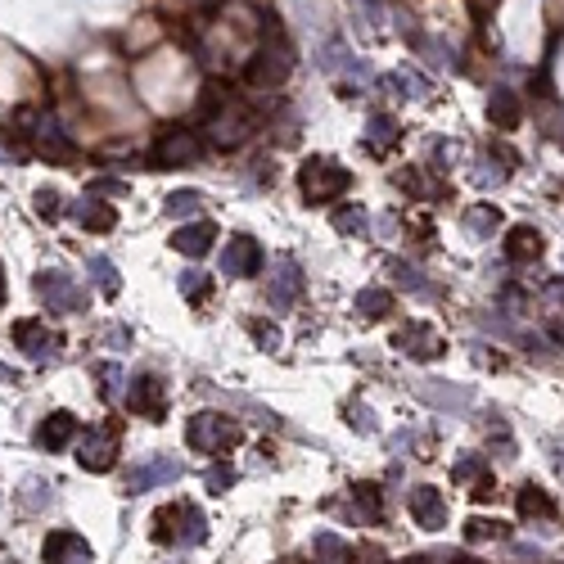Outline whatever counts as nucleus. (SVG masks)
<instances>
[{"mask_svg":"<svg viewBox=\"0 0 564 564\" xmlns=\"http://www.w3.org/2000/svg\"><path fill=\"white\" fill-rule=\"evenodd\" d=\"M208 538V519L195 501H172L154 515V542L163 547H199Z\"/></svg>","mask_w":564,"mask_h":564,"instance_id":"obj_1","label":"nucleus"},{"mask_svg":"<svg viewBox=\"0 0 564 564\" xmlns=\"http://www.w3.org/2000/svg\"><path fill=\"white\" fill-rule=\"evenodd\" d=\"M186 443L195 451H204V456H226L230 448L244 443V429H239L235 420H226V416L199 411V416H190V425H186Z\"/></svg>","mask_w":564,"mask_h":564,"instance_id":"obj_2","label":"nucleus"},{"mask_svg":"<svg viewBox=\"0 0 564 564\" xmlns=\"http://www.w3.org/2000/svg\"><path fill=\"white\" fill-rule=\"evenodd\" d=\"M347 186H352V176H347V167H338L335 158H307L298 167V190H303L307 204H330Z\"/></svg>","mask_w":564,"mask_h":564,"instance_id":"obj_3","label":"nucleus"},{"mask_svg":"<svg viewBox=\"0 0 564 564\" xmlns=\"http://www.w3.org/2000/svg\"><path fill=\"white\" fill-rule=\"evenodd\" d=\"M117 448H122V425L117 420H100L86 438H82V451H77V465L86 474H109L117 465Z\"/></svg>","mask_w":564,"mask_h":564,"instance_id":"obj_4","label":"nucleus"},{"mask_svg":"<svg viewBox=\"0 0 564 564\" xmlns=\"http://www.w3.org/2000/svg\"><path fill=\"white\" fill-rule=\"evenodd\" d=\"M126 407L131 416L149 420V425H163L167 420V379L158 375H136L131 388H126Z\"/></svg>","mask_w":564,"mask_h":564,"instance_id":"obj_5","label":"nucleus"},{"mask_svg":"<svg viewBox=\"0 0 564 564\" xmlns=\"http://www.w3.org/2000/svg\"><path fill=\"white\" fill-rule=\"evenodd\" d=\"M36 294H41V303L50 312H82L86 307V294L73 285V276L68 271H55V267L36 271Z\"/></svg>","mask_w":564,"mask_h":564,"instance_id":"obj_6","label":"nucleus"},{"mask_svg":"<svg viewBox=\"0 0 564 564\" xmlns=\"http://www.w3.org/2000/svg\"><path fill=\"white\" fill-rule=\"evenodd\" d=\"M14 343H18V352H23L27 361H55V357L64 352V335L50 330V326H41L36 317H27V321L14 326Z\"/></svg>","mask_w":564,"mask_h":564,"instance_id":"obj_7","label":"nucleus"},{"mask_svg":"<svg viewBox=\"0 0 564 564\" xmlns=\"http://www.w3.org/2000/svg\"><path fill=\"white\" fill-rule=\"evenodd\" d=\"M41 556H45V564H96L91 542H86L82 533H73V529H55V533L41 542Z\"/></svg>","mask_w":564,"mask_h":564,"instance_id":"obj_8","label":"nucleus"},{"mask_svg":"<svg viewBox=\"0 0 564 564\" xmlns=\"http://www.w3.org/2000/svg\"><path fill=\"white\" fill-rule=\"evenodd\" d=\"M181 474H186L181 460H172V456H149V460H140V465L126 474V492L140 497V492H149V488H158V483H176Z\"/></svg>","mask_w":564,"mask_h":564,"instance_id":"obj_9","label":"nucleus"},{"mask_svg":"<svg viewBox=\"0 0 564 564\" xmlns=\"http://www.w3.org/2000/svg\"><path fill=\"white\" fill-rule=\"evenodd\" d=\"M204 154V140L195 136V131H186V126H172L163 140H158V149H154V158L163 163V167H186V163H195Z\"/></svg>","mask_w":564,"mask_h":564,"instance_id":"obj_10","label":"nucleus"},{"mask_svg":"<svg viewBox=\"0 0 564 564\" xmlns=\"http://www.w3.org/2000/svg\"><path fill=\"white\" fill-rule=\"evenodd\" d=\"M393 347L407 352V357H416V361H434V357H443V338L434 335L429 326H420V321L398 326V330H393Z\"/></svg>","mask_w":564,"mask_h":564,"instance_id":"obj_11","label":"nucleus"},{"mask_svg":"<svg viewBox=\"0 0 564 564\" xmlns=\"http://www.w3.org/2000/svg\"><path fill=\"white\" fill-rule=\"evenodd\" d=\"M222 271L235 276V280H248V276L262 271V248H257L253 235H235V239H230V248L222 253Z\"/></svg>","mask_w":564,"mask_h":564,"instance_id":"obj_12","label":"nucleus"},{"mask_svg":"<svg viewBox=\"0 0 564 564\" xmlns=\"http://www.w3.org/2000/svg\"><path fill=\"white\" fill-rule=\"evenodd\" d=\"M298 294H303V271H298V262H294V257H280L276 280H271V289H267V303H271L276 312H285V307H294V303H298Z\"/></svg>","mask_w":564,"mask_h":564,"instance_id":"obj_13","label":"nucleus"},{"mask_svg":"<svg viewBox=\"0 0 564 564\" xmlns=\"http://www.w3.org/2000/svg\"><path fill=\"white\" fill-rule=\"evenodd\" d=\"M213 239H217V222H190L172 230V248L186 253V257H208L213 253Z\"/></svg>","mask_w":564,"mask_h":564,"instance_id":"obj_14","label":"nucleus"},{"mask_svg":"<svg viewBox=\"0 0 564 564\" xmlns=\"http://www.w3.org/2000/svg\"><path fill=\"white\" fill-rule=\"evenodd\" d=\"M411 515L420 529H448V501L438 488H411Z\"/></svg>","mask_w":564,"mask_h":564,"instance_id":"obj_15","label":"nucleus"},{"mask_svg":"<svg viewBox=\"0 0 564 564\" xmlns=\"http://www.w3.org/2000/svg\"><path fill=\"white\" fill-rule=\"evenodd\" d=\"M73 438H77V420H73L68 411H50V416L36 425V448H45V451H64Z\"/></svg>","mask_w":564,"mask_h":564,"instance_id":"obj_16","label":"nucleus"},{"mask_svg":"<svg viewBox=\"0 0 564 564\" xmlns=\"http://www.w3.org/2000/svg\"><path fill=\"white\" fill-rule=\"evenodd\" d=\"M416 393H420V402L443 407V411H465V407L474 402L469 388H456V384H448V379H425V384H416Z\"/></svg>","mask_w":564,"mask_h":564,"instance_id":"obj_17","label":"nucleus"},{"mask_svg":"<svg viewBox=\"0 0 564 564\" xmlns=\"http://www.w3.org/2000/svg\"><path fill=\"white\" fill-rule=\"evenodd\" d=\"M506 257H510L515 267L538 262V257H542V235H538V226H510V235H506Z\"/></svg>","mask_w":564,"mask_h":564,"instance_id":"obj_18","label":"nucleus"},{"mask_svg":"<svg viewBox=\"0 0 564 564\" xmlns=\"http://www.w3.org/2000/svg\"><path fill=\"white\" fill-rule=\"evenodd\" d=\"M285 73H289V55H271V50L253 55V59H248V68H244V77H248L253 86H276Z\"/></svg>","mask_w":564,"mask_h":564,"instance_id":"obj_19","label":"nucleus"},{"mask_svg":"<svg viewBox=\"0 0 564 564\" xmlns=\"http://www.w3.org/2000/svg\"><path fill=\"white\" fill-rule=\"evenodd\" d=\"M488 117H492V126L515 131V126H519V117H524L519 96H515V91H492V96H488Z\"/></svg>","mask_w":564,"mask_h":564,"instance_id":"obj_20","label":"nucleus"},{"mask_svg":"<svg viewBox=\"0 0 564 564\" xmlns=\"http://www.w3.org/2000/svg\"><path fill=\"white\" fill-rule=\"evenodd\" d=\"M352 307H357L366 321H379V317H388V312H393V294H388L384 285H366V289H357Z\"/></svg>","mask_w":564,"mask_h":564,"instance_id":"obj_21","label":"nucleus"},{"mask_svg":"<svg viewBox=\"0 0 564 564\" xmlns=\"http://www.w3.org/2000/svg\"><path fill=\"white\" fill-rule=\"evenodd\" d=\"M352 501H357V510H361L366 524H384L388 506H384V488L379 483H357L352 488Z\"/></svg>","mask_w":564,"mask_h":564,"instance_id":"obj_22","label":"nucleus"},{"mask_svg":"<svg viewBox=\"0 0 564 564\" xmlns=\"http://www.w3.org/2000/svg\"><path fill=\"white\" fill-rule=\"evenodd\" d=\"M515 506H519L524 519H556V501H551L538 483H524L519 497H515Z\"/></svg>","mask_w":564,"mask_h":564,"instance_id":"obj_23","label":"nucleus"},{"mask_svg":"<svg viewBox=\"0 0 564 564\" xmlns=\"http://www.w3.org/2000/svg\"><path fill=\"white\" fill-rule=\"evenodd\" d=\"M393 145H398V122L384 117V113H375V117L366 122V149H370V154H384V149H393Z\"/></svg>","mask_w":564,"mask_h":564,"instance_id":"obj_24","label":"nucleus"},{"mask_svg":"<svg viewBox=\"0 0 564 564\" xmlns=\"http://www.w3.org/2000/svg\"><path fill=\"white\" fill-rule=\"evenodd\" d=\"M32 140H36V154H45V158H73V140L59 136L50 122H41V126L32 131Z\"/></svg>","mask_w":564,"mask_h":564,"instance_id":"obj_25","label":"nucleus"},{"mask_svg":"<svg viewBox=\"0 0 564 564\" xmlns=\"http://www.w3.org/2000/svg\"><path fill=\"white\" fill-rule=\"evenodd\" d=\"M32 204H36V217H41V222H59V217H68V199H64L59 190H50V186L36 190Z\"/></svg>","mask_w":564,"mask_h":564,"instance_id":"obj_26","label":"nucleus"},{"mask_svg":"<svg viewBox=\"0 0 564 564\" xmlns=\"http://www.w3.org/2000/svg\"><path fill=\"white\" fill-rule=\"evenodd\" d=\"M451 478L456 483H483L488 478V460L478 451H460V460L451 465Z\"/></svg>","mask_w":564,"mask_h":564,"instance_id":"obj_27","label":"nucleus"},{"mask_svg":"<svg viewBox=\"0 0 564 564\" xmlns=\"http://www.w3.org/2000/svg\"><path fill=\"white\" fill-rule=\"evenodd\" d=\"M465 226H469L474 235H483V239H492V230L501 226V213H497L492 204H474V208L465 213Z\"/></svg>","mask_w":564,"mask_h":564,"instance_id":"obj_28","label":"nucleus"},{"mask_svg":"<svg viewBox=\"0 0 564 564\" xmlns=\"http://www.w3.org/2000/svg\"><path fill=\"white\" fill-rule=\"evenodd\" d=\"M91 280L100 285V294H105V298H113V294L122 289V280H117V267H113L105 253H96V257H91Z\"/></svg>","mask_w":564,"mask_h":564,"instance_id":"obj_29","label":"nucleus"},{"mask_svg":"<svg viewBox=\"0 0 564 564\" xmlns=\"http://www.w3.org/2000/svg\"><path fill=\"white\" fill-rule=\"evenodd\" d=\"M199 208H204V195H199V190H172L167 204H163L167 217H190V213H199Z\"/></svg>","mask_w":564,"mask_h":564,"instance_id":"obj_30","label":"nucleus"},{"mask_svg":"<svg viewBox=\"0 0 564 564\" xmlns=\"http://www.w3.org/2000/svg\"><path fill=\"white\" fill-rule=\"evenodd\" d=\"M77 217H82L86 230H113V226H117V213H113L109 204H100V199H96V204H82Z\"/></svg>","mask_w":564,"mask_h":564,"instance_id":"obj_31","label":"nucleus"},{"mask_svg":"<svg viewBox=\"0 0 564 564\" xmlns=\"http://www.w3.org/2000/svg\"><path fill=\"white\" fill-rule=\"evenodd\" d=\"M91 375H96V384H100V398H105V402H113V398L122 393V366H117V361H100Z\"/></svg>","mask_w":564,"mask_h":564,"instance_id":"obj_32","label":"nucleus"},{"mask_svg":"<svg viewBox=\"0 0 564 564\" xmlns=\"http://www.w3.org/2000/svg\"><path fill=\"white\" fill-rule=\"evenodd\" d=\"M176 289H181L190 303H204V298L213 294V280H208L204 271H181V276H176Z\"/></svg>","mask_w":564,"mask_h":564,"instance_id":"obj_33","label":"nucleus"},{"mask_svg":"<svg viewBox=\"0 0 564 564\" xmlns=\"http://www.w3.org/2000/svg\"><path fill=\"white\" fill-rule=\"evenodd\" d=\"M497 538H506V524L501 519H469L465 524V542H497Z\"/></svg>","mask_w":564,"mask_h":564,"instance_id":"obj_34","label":"nucleus"},{"mask_svg":"<svg viewBox=\"0 0 564 564\" xmlns=\"http://www.w3.org/2000/svg\"><path fill=\"white\" fill-rule=\"evenodd\" d=\"M330 222H335L338 235H366V208L361 204H347V208H338Z\"/></svg>","mask_w":564,"mask_h":564,"instance_id":"obj_35","label":"nucleus"},{"mask_svg":"<svg viewBox=\"0 0 564 564\" xmlns=\"http://www.w3.org/2000/svg\"><path fill=\"white\" fill-rule=\"evenodd\" d=\"M384 271H388V276H393L402 289H425V280L416 276V267H407L402 257H384Z\"/></svg>","mask_w":564,"mask_h":564,"instance_id":"obj_36","label":"nucleus"},{"mask_svg":"<svg viewBox=\"0 0 564 564\" xmlns=\"http://www.w3.org/2000/svg\"><path fill=\"white\" fill-rule=\"evenodd\" d=\"M388 86H393V91H402V100H416V96H425V91H429V82H425V77H416V73H393V77H388Z\"/></svg>","mask_w":564,"mask_h":564,"instance_id":"obj_37","label":"nucleus"},{"mask_svg":"<svg viewBox=\"0 0 564 564\" xmlns=\"http://www.w3.org/2000/svg\"><path fill=\"white\" fill-rule=\"evenodd\" d=\"M230 483H235V469H230L226 460H213V465L204 469V488H208V492H226Z\"/></svg>","mask_w":564,"mask_h":564,"instance_id":"obj_38","label":"nucleus"},{"mask_svg":"<svg viewBox=\"0 0 564 564\" xmlns=\"http://www.w3.org/2000/svg\"><path fill=\"white\" fill-rule=\"evenodd\" d=\"M248 335L257 338V347H267V352H276V347H280V330H276L271 321H262V317H253V321H248Z\"/></svg>","mask_w":564,"mask_h":564,"instance_id":"obj_39","label":"nucleus"},{"mask_svg":"<svg viewBox=\"0 0 564 564\" xmlns=\"http://www.w3.org/2000/svg\"><path fill=\"white\" fill-rule=\"evenodd\" d=\"M317 551H321L330 564H347V547L338 542L335 533H321V538H317Z\"/></svg>","mask_w":564,"mask_h":564,"instance_id":"obj_40","label":"nucleus"},{"mask_svg":"<svg viewBox=\"0 0 564 564\" xmlns=\"http://www.w3.org/2000/svg\"><path fill=\"white\" fill-rule=\"evenodd\" d=\"M45 488H50L45 478H32V483H27V492H32V497H27L23 506H27V510H45V506H50V492H45Z\"/></svg>","mask_w":564,"mask_h":564,"instance_id":"obj_41","label":"nucleus"},{"mask_svg":"<svg viewBox=\"0 0 564 564\" xmlns=\"http://www.w3.org/2000/svg\"><path fill=\"white\" fill-rule=\"evenodd\" d=\"M131 186L126 181H113V176H100V181H91V195L100 199V195H126Z\"/></svg>","mask_w":564,"mask_h":564,"instance_id":"obj_42","label":"nucleus"},{"mask_svg":"<svg viewBox=\"0 0 564 564\" xmlns=\"http://www.w3.org/2000/svg\"><path fill=\"white\" fill-rule=\"evenodd\" d=\"M347 416H352V429H357V434H370V429H375V420H370V411H366L361 402H352Z\"/></svg>","mask_w":564,"mask_h":564,"instance_id":"obj_43","label":"nucleus"},{"mask_svg":"<svg viewBox=\"0 0 564 564\" xmlns=\"http://www.w3.org/2000/svg\"><path fill=\"white\" fill-rule=\"evenodd\" d=\"M0 384H14V370L9 366H0Z\"/></svg>","mask_w":564,"mask_h":564,"instance_id":"obj_44","label":"nucleus"},{"mask_svg":"<svg viewBox=\"0 0 564 564\" xmlns=\"http://www.w3.org/2000/svg\"><path fill=\"white\" fill-rule=\"evenodd\" d=\"M0 307H5V267H0Z\"/></svg>","mask_w":564,"mask_h":564,"instance_id":"obj_45","label":"nucleus"}]
</instances>
